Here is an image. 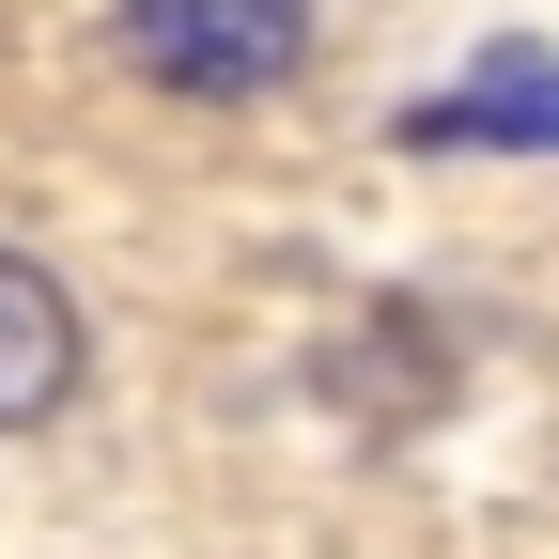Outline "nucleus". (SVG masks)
Returning a JSON list of instances; mask_svg holds the SVG:
<instances>
[{"label": "nucleus", "instance_id": "f257e3e1", "mask_svg": "<svg viewBox=\"0 0 559 559\" xmlns=\"http://www.w3.org/2000/svg\"><path fill=\"white\" fill-rule=\"evenodd\" d=\"M124 62L156 94H202V109H234V94H280L311 62V0H124Z\"/></svg>", "mask_w": 559, "mask_h": 559}, {"label": "nucleus", "instance_id": "f03ea898", "mask_svg": "<svg viewBox=\"0 0 559 559\" xmlns=\"http://www.w3.org/2000/svg\"><path fill=\"white\" fill-rule=\"evenodd\" d=\"M79 373H94L79 296H62L32 249H0V436H47V419L79 404Z\"/></svg>", "mask_w": 559, "mask_h": 559}]
</instances>
